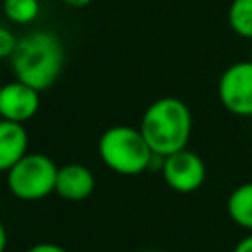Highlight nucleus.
Wrapping results in <instances>:
<instances>
[{
    "label": "nucleus",
    "mask_w": 252,
    "mask_h": 252,
    "mask_svg": "<svg viewBox=\"0 0 252 252\" xmlns=\"http://www.w3.org/2000/svg\"><path fill=\"white\" fill-rule=\"evenodd\" d=\"M219 100L236 116H252V61L228 65L219 79Z\"/></svg>",
    "instance_id": "obj_5"
},
{
    "label": "nucleus",
    "mask_w": 252,
    "mask_h": 252,
    "mask_svg": "<svg viewBox=\"0 0 252 252\" xmlns=\"http://www.w3.org/2000/svg\"><path fill=\"white\" fill-rule=\"evenodd\" d=\"M39 108V91L22 83L12 81L0 85V118L26 124L35 116Z\"/></svg>",
    "instance_id": "obj_7"
},
{
    "label": "nucleus",
    "mask_w": 252,
    "mask_h": 252,
    "mask_svg": "<svg viewBox=\"0 0 252 252\" xmlns=\"http://www.w3.org/2000/svg\"><path fill=\"white\" fill-rule=\"evenodd\" d=\"M232 252H252V232H248L244 238H240L236 242V246L232 248Z\"/></svg>",
    "instance_id": "obj_15"
},
{
    "label": "nucleus",
    "mask_w": 252,
    "mask_h": 252,
    "mask_svg": "<svg viewBox=\"0 0 252 252\" xmlns=\"http://www.w3.org/2000/svg\"><path fill=\"white\" fill-rule=\"evenodd\" d=\"M18 39L8 28L0 26V59H10L18 47Z\"/></svg>",
    "instance_id": "obj_13"
},
{
    "label": "nucleus",
    "mask_w": 252,
    "mask_h": 252,
    "mask_svg": "<svg viewBox=\"0 0 252 252\" xmlns=\"http://www.w3.org/2000/svg\"><path fill=\"white\" fill-rule=\"evenodd\" d=\"M6 246H8V232L0 222V252H6Z\"/></svg>",
    "instance_id": "obj_17"
},
{
    "label": "nucleus",
    "mask_w": 252,
    "mask_h": 252,
    "mask_svg": "<svg viewBox=\"0 0 252 252\" xmlns=\"http://www.w3.org/2000/svg\"><path fill=\"white\" fill-rule=\"evenodd\" d=\"M98 156L102 163L120 175H138L150 169L152 148L140 128L110 126L100 134Z\"/></svg>",
    "instance_id": "obj_3"
},
{
    "label": "nucleus",
    "mask_w": 252,
    "mask_h": 252,
    "mask_svg": "<svg viewBox=\"0 0 252 252\" xmlns=\"http://www.w3.org/2000/svg\"><path fill=\"white\" fill-rule=\"evenodd\" d=\"M63 4H67V6H71V8H85V6H89L93 0H61Z\"/></svg>",
    "instance_id": "obj_16"
},
{
    "label": "nucleus",
    "mask_w": 252,
    "mask_h": 252,
    "mask_svg": "<svg viewBox=\"0 0 252 252\" xmlns=\"http://www.w3.org/2000/svg\"><path fill=\"white\" fill-rule=\"evenodd\" d=\"M193 128L189 106L175 96H161L154 100L140 122V130L158 156H169L187 148Z\"/></svg>",
    "instance_id": "obj_2"
},
{
    "label": "nucleus",
    "mask_w": 252,
    "mask_h": 252,
    "mask_svg": "<svg viewBox=\"0 0 252 252\" xmlns=\"http://www.w3.org/2000/svg\"><path fill=\"white\" fill-rule=\"evenodd\" d=\"M26 252H67V250L55 242H37V244L30 246Z\"/></svg>",
    "instance_id": "obj_14"
},
{
    "label": "nucleus",
    "mask_w": 252,
    "mask_h": 252,
    "mask_svg": "<svg viewBox=\"0 0 252 252\" xmlns=\"http://www.w3.org/2000/svg\"><path fill=\"white\" fill-rule=\"evenodd\" d=\"M28 132L24 124L0 118V171H8L28 154Z\"/></svg>",
    "instance_id": "obj_9"
},
{
    "label": "nucleus",
    "mask_w": 252,
    "mask_h": 252,
    "mask_svg": "<svg viewBox=\"0 0 252 252\" xmlns=\"http://www.w3.org/2000/svg\"><path fill=\"white\" fill-rule=\"evenodd\" d=\"M2 12L14 24H32L39 16V0H4Z\"/></svg>",
    "instance_id": "obj_12"
},
{
    "label": "nucleus",
    "mask_w": 252,
    "mask_h": 252,
    "mask_svg": "<svg viewBox=\"0 0 252 252\" xmlns=\"http://www.w3.org/2000/svg\"><path fill=\"white\" fill-rule=\"evenodd\" d=\"M161 175L167 187H171L173 191L193 193L203 185L207 169H205V161L201 159V156L183 148L163 158Z\"/></svg>",
    "instance_id": "obj_6"
},
{
    "label": "nucleus",
    "mask_w": 252,
    "mask_h": 252,
    "mask_svg": "<svg viewBox=\"0 0 252 252\" xmlns=\"http://www.w3.org/2000/svg\"><path fill=\"white\" fill-rule=\"evenodd\" d=\"M94 191V175L83 163H67L59 167L55 193L65 201H85Z\"/></svg>",
    "instance_id": "obj_8"
},
{
    "label": "nucleus",
    "mask_w": 252,
    "mask_h": 252,
    "mask_svg": "<svg viewBox=\"0 0 252 252\" xmlns=\"http://www.w3.org/2000/svg\"><path fill=\"white\" fill-rule=\"evenodd\" d=\"M250 61H252V47H250Z\"/></svg>",
    "instance_id": "obj_18"
},
{
    "label": "nucleus",
    "mask_w": 252,
    "mask_h": 252,
    "mask_svg": "<svg viewBox=\"0 0 252 252\" xmlns=\"http://www.w3.org/2000/svg\"><path fill=\"white\" fill-rule=\"evenodd\" d=\"M226 16L228 26L236 35L252 39V0H232Z\"/></svg>",
    "instance_id": "obj_11"
},
{
    "label": "nucleus",
    "mask_w": 252,
    "mask_h": 252,
    "mask_svg": "<svg viewBox=\"0 0 252 252\" xmlns=\"http://www.w3.org/2000/svg\"><path fill=\"white\" fill-rule=\"evenodd\" d=\"M65 63V47L61 39L43 30L30 32L18 39V47L10 57L12 73L18 81L37 89L39 93L53 87Z\"/></svg>",
    "instance_id": "obj_1"
},
{
    "label": "nucleus",
    "mask_w": 252,
    "mask_h": 252,
    "mask_svg": "<svg viewBox=\"0 0 252 252\" xmlns=\"http://www.w3.org/2000/svg\"><path fill=\"white\" fill-rule=\"evenodd\" d=\"M2 2H4V0H0V4H2Z\"/></svg>",
    "instance_id": "obj_19"
},
{
    "label": "nucleus",
    "mask_w": 252,
    "mask_h": 252,
    "mask_svg": "<svg viewBox=\"0 0 252 252\" xmlns=\"http://www.w3.org/2000/svg\"><path fill=\"white\" fill-rule=\"evenodd\" d=\"M226 213L234 224L252 232V181L238 185L228 195Z\"/></svg>",
    "instance_id": "obj_10"
},
{
    "label": "nucleus",
    "mask_w": 252,
    "mask_h": 252,
    "mask_svg": "<svg viewBox=\"0 0 252 252\" xmlns=\"http://www.w3.org/2000/svg\"><path fill=\"white\" fill-rule=\"evenodd\" d=\"M59 167L45 154L28 152L6 171L10 193L20 201H41L55 191Z\"/></svg>",
    "instance_id": "obj_4"
}]
</instances>
